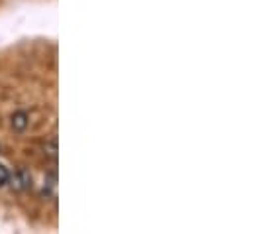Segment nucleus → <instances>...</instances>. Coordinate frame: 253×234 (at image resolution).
<instances>
[{
    "instance_id": "obj_1",
    "label": "nucleus",
    "mask_w": 253,
    "mask_h": 234,
    "mask_svg": "<svg viewBox=\"0 0 253 234\" xmlns=\"http://www.w3.org/2000/svg\"><path fill=\"white\" fill-rule=\"evenodd\" d=\"M8 181H10V185H12L14 191H26V189L32 187V174H30L28 170L20 168L14 176L8 177Z\"/></svg>"
},
{
    "instance_id": "obj_3",
    "label": "nucleus",
    "mask_w": 253,
    "mask_h": 234,
    "mask_svg": "<svg viewBox=\"0 0 253 234\" xmlns=\"http://www.w3.org/2000/svg\"><path fill=\"white\" fill-rule=\"evenodd\" d=\"M8 177H10V172L0 164V187H4L8 183Z\"/></svg>"
},
{
    "instance_id": "obj_2",
    "label": "nucleus",
    "mask_w": 253,
    "mask_h": 234,
    "mask_svg": "<svg viewBox=\"0 0 253 234\" xmlns=\"http://www.w3.org/2000/svg\"><path fill=\"white\" fill-rule=\"evenodd\" d=\"M28 124H30V120H28L26 113H16V115H12V118H10V126H12L14 132H24L28 128Z\"/></svg>"
}]
</instances>
